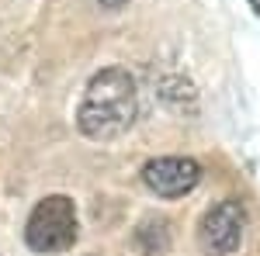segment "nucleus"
I'll return each mask as SVG.
<instances>
[{"instance_id":"f257e3e1","label":"nucleus","mask_w":260,"mask_h":256,"mask_svg":"<svg viewBox=\"0 0 260 256\" xmlns=\"http://www.w3.org/2000/svg\"><path fill=\"white\" fill-rule=\"evenodd\" d=\"M136 111H139L136 80L121 66H108V69L94 73L87 90H83L77 128L94 142H108V138H118L132 128Z\"/></svg>"},{"instance_id":"f03ea898","label":"nucleus","mask_w":260,"mask_h":256,"mask_svg":"<svg viewBox=\"0 0 260 256\" xmlns=\"http://www.w3.org/2000/svg\"><path fill=\"white\" fill-rule=\"evenodd\" d=\"M77 204L66 194H49L31 208L24 225V242L35 253H62L77 242Z\"/></svg>"},{"instance_id":"7ed1b4c3","label":"nucleus","mask_w":260,"mask_h":256,"mask_svg":"<svg viewBox=\"0 0 260 256\" xmlns=\"http://www.w3.org/2000/svg\"><path fill=\"white\" fill-rule=\"evenodd\" d=\"M243 229H246V208L236 197H225L205 211L198 225V242L208 256H229L240 249Z\"/></svg>"},{"instance_id":"20e7f679","label":"nucleus","mask_w":260,"mask_h":256,"mask_svg":"<svg viewBox=\"0 0 260 256\" xmlns=\"http://www.w3.org/2000/svg\"><path fill=\"white\" fill-rule=\"evenodd\" d=\"M198 180H201V166L191 156H160L142 166V184L156 197H167V201L191 194L198 187Z\"/></svg>"},{"instance_id":"39448f33","label":"nucleus","mask_w":260,"mask_h":256,"mask_svg":"<svg viewBox=\"0 0 260 256\" xmlns=\"http://www.w3.org/2000/svg\"><path fill=\"white\" fill-rule=\"evenodd\" d=\"M132 246L139 249L142 256H167L170 246H174V229L163 215H149L142 218L132 232Z\"/></svg>"},{"instance_id":"423d86ee","label":"nucleus","mask_w":260,"mask_h":256,"mask_svg":"<svg viewBox=\"0 0 260 256\" xmlns=\"http://www.w3.org/2000/svg\"><path fill=\"white\" fill-rule=\"evenodd\" d=\"M160 97L167 100V104H174V107H194V100H198V94H194V83L184 77H163L160 80Z\"/></svg>"},{"instance_id":"0eeeda50","label":"nucleus","mask_w":260,"mask_h":256,"mask_svg":"<svg viewBox=\"0 0 260 256\" xmlns=\"http://www.w3.org/2000/svg\"><path fill=\"white\" fill-rule=\"evenodd\" d=\"M101 7H108V11H118V7H125L128 0H98Z\"/></svg>"},{"instance_id":"6e6552de","label":"nucleus","mask_w":260,"mask_h":256,"mask_svg":"<svg viewBox=\"0 0 260 256\" xmlns=\"http://www.w3.org/2000/svg\"><path fill=\"white\" fill-rule=\"evenodd\" d=\"M250 7H253V14L260 18V0H250Z\"/></svg>"}]
</instances>
